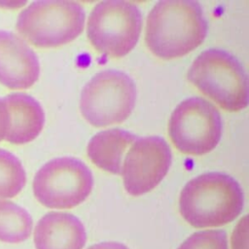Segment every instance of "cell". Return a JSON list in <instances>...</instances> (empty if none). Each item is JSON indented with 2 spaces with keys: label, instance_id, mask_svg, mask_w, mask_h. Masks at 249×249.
<instances>
[{
  "label": "cell",
  "instance_id": "cell-1",
  "mask_svg": "<svg viewBox=\"0 0 249 249\" xmlns=\"http://www.w3.org/2000/svg\"><path fill=\"white\" fill-rule=\"evenodd\" d=\"M206 33L207 21L196 1L164 0L148 16L145 42L156 56L173 59L197 48Z\"/></svg>",
  "mask_w": 249,
  "mask_h": 249
},
{
  "label": "cell",
  "instance_id": "cell-2",
  "mask_svg": "<svg viewBox=\"0 0 249 249\" xmlns=\"http://www.w3.org/2000/svg\"><path fill=\"white\" fill-rule=\"evenodd\" d=\"M243 192L231 176L210 172L186 184L179 198L182 217L194 228L224 226L233 221L243 208Z\"/></svg>",
  "mask_w": 249,
  "mask_h": 249
},
{
  "label": "cell",
  "instance_id": "cell-3",
  "mask_svg": "<svg viewBox=\"0 0 249 249\" xmlns=\"http://www.w3.org/2000/svg\"><path fill=\"white\" fill-rule=\"evenodd\" d=\"M188 80L224 110L237 112L248 104L247 76L239 61L225 51L201 53L191 65Z\"/></svg>",
  "mask_w": 249,
  "mask_h": 249
},
{
  "label": "cell",
  "instance_id": "cell-4",
  "mask_svg": "<svg viewBox=\"0 0 249 249\" xmlns=\"http://www.w3.org/2000/svg\"><path fill=\"white\" fill-rule=\"evenodd\" d=\"M85 26L83 7L74 1H36L20 12L16 28L30 44L54 48L77 38Z\"/></svg>",
  "mask_w": 249,
  "mask_h": 249
},
{
  "label": "cell",
  "instance_id": "cell-5",
  "mask_svg": "<svg viewBox=\"0 0 249 249\" xmlns=\"http://www.w3.org/2000/svg\"><path fill=\"white\" fill-rule=\"evenodd\" d=\"M142 27L138 7L127 1L99 2L91 10L88 20V38L101 54L119 58L136 45Z\"/></svg>",
  "mask_w": 249,
  "mask_h": 249
},
{
  "label": "cell",
  "instance_id": "cell-6",
  "mask_svg": "<svg viewBox=\"0 0 249 249\" xmlns=\"http://www.w3.org/2000/svg\"><path fill=\"white\" fill-rule=\"evenodd\" d=\"M136 87L126 74L105 70L93 76L84 87L80 99L83 117L97 127L121 124L132 112Z\"/></svg>",
  "mask_w": 249,
  "mask_h": 249
},
{
  "label": "cell",
  "instance_id": "cell-7",
  "mask_svg": "<svg viewBox=\"0 0 249 249\" xmlns=\"http://www.w3.org/2000/svg\"><path fill=\"white\" fill-rule=\"evenodd\" d=\"M89 168L75 158H57L44 164L33 180L37 200L48 208L70 209L82 203L92 190Z\"/></svg>",
  "mask_w": 249,
  "mask_h": 249
},
{
  "label": "cell",
  "instance_id": "cell-8",
  "mask_svg": "<svg viewBox=\"0 0 249 249\" xmlns=\"http://www.w3.org/2000/svg\"><path fill=\"white\" fill-rule=\"evenodd\" d=\"M222 122L217 108L200 97L182 101L168 122V135L183 154L201 156L212 151L221 138Z\"/></svg>",
  "mask_w": 249,
  "mask_h": 249
},
{
  "label": "cell",
  "instance_id": "cell-9",
  "mask_svg": "<svg viewBox=\"0 0 249 249\" xmlns=\"http://www.w3.org/2000/svg\"><path fill=\"white\" fill-rule=\"evenodd\" d=\"M129 148L122 166L125 191L131 196H141L159 185L171 164V151L160 137L136 139Z\"/></svg>",
  "mask_w": 249,
  "mask_h": 249
},
{
  "label": "cell",
  "instance_id": "cell-10",
  "mask_svg": "<svg viewBox=\"0 0 249 249\" xmlns=\"http://www.w3.org/2000/svg\"><path fill=\"white\" fill-rule=\"evenodd\" d=\"M35 53L16 34L0 30V83L12 89H28L39 78Z\"/></svg>",
  "mask_w": 249,
  "mask_h": 249
},
{
  "label": "cell",
  "instance_id": "cell-11",
  "mask_svg": "<svg viewBox=\"0 0 249 249\" xmlns=\"http://www.w3.org/2000/svg\"><path fill=\"white\" fill-rule=\"evenodd\" d=\"M86 240L83 224L69 213H48L35 227L36 249H83Z\"/></svg>",
  "mask_w": 249,
  "mask_h": 249
},
{
  "label": "cell",
  "instance_id": "cell-12",
  "mask_svg": "<svg viewBox=\"0 0 249 249\" xmlns=\"http://www.w3.org/2000/svg\"><path fill=\"white\" fill-rule=\"evenodd\" d=\"M8 112L6 139L12 144H25L41 132L45 115L39 102L25 93L15 92L3 99Z\"/></svg>",
  "mask_w": 249,
  "mask_h": 249
},
{
  "label": "cell",
  "instance_id": "cell-13",
  "mask_svg": "<svg viewBox=\"0 0 249 249\" xmlns=\"http://www.w3.org/2000/svg\"><path fill=\"white\" fill-rule=\"evenodd\" d=\"M136 139L129 131L120 128L100 131L89 140L88 156L98 168L121 174L124 155Z\"/></svg>",
  "mask_w": 249,
  "mask_h": 249
},
{
  "label": "cell",
  "instance_id": "cell-14",
  "mask_svg": "<svg viewBox=\"0 0 249 249\" xmlns=\"http://www.w3.org/2000/svg\"><path fill=\"white\" fill-rule=\"evenodd\" d=\"M32 218L19 205L0 199V240L18 243L29 237L32 231Z\"/></svg>",
  "mask_w": 249,
  "mask_h": 249
},
{
  "label": "cell",
  "instance_id": "cell-15",
  "mask_svg": "<svg viewBox=\"0 0 249 249\" xmlns=\"http://www.w3.org/2000/svg\"><path fill=\"white\" fill-rule=\"evenodd\" d=\"M25 182V171L19 160L12 153L0 149V198L16 196Z\"/></svg>",
  "mask_w": 249,
  "mask_h": 249
},
{
  "label": "cell",
  "instance_id": "cell-16",
  "mask_svg": "<svg viewBox=\"0 0 249 249\" xmlns=\"http://www.w3.org/2000/svg\"><path fill=\"white\" fill-rule=\"evenodd\" d=\"M178 249H229L227 234L221 230L197 231L188 237Z\"/></svg>",
  "mask_w": 249,
  "mask_h": 249
},
{
  "label": "cell",
  "instance_id": "cell-17",
  "mask_svg": "<svg viewBox=\"0 0 249 249\" xmlns=\"http://www.w3.org/2000/svg\"><path fill=\"white\" fill-rule=\"evenodd\" d=\"M8 128V112L3 99L0 98V141L6 137Z\"/></svg>",
  "mask_w": 249,
  "mask_h": 249
},
{
  "label": "cell",
  "instance_id": "cell-18",
  "mask_svg": "<svg viewBox=\"0 0 249 249\" xmlns=\"http://www.w3.org/2000/svg\"><path fill=\"white\" fill-rule=\"evenodd\" d=\"M88 249H128L125 245L115 242V241H109V242H102L98 244H94L92 246H89Z\"/></svg>",
  "mask_w": 249,
  "mask_h": 249
}]
</instances>
